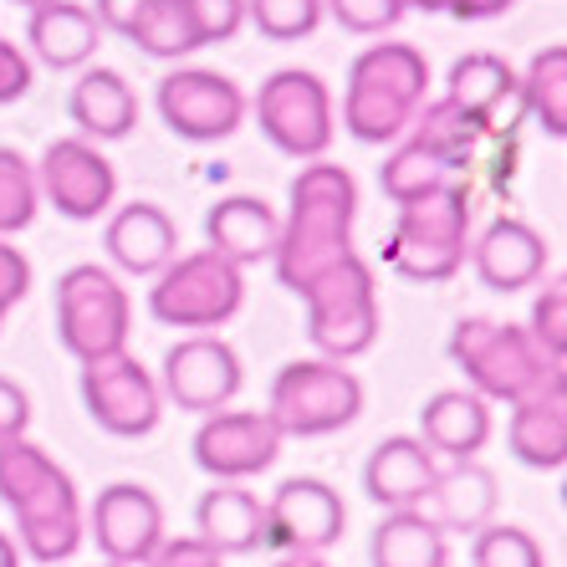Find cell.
I'll return each instance as SVG.
<instances>
[{"label": "cell", "instance_id": "1", "mask_svg": "<svg viewBox=\"0 0 567 567\" xmlns=\"http://www.w3.org/2000/svg\"><path fill=\"white\" fill-rule=\"evenodd\" d=\"M353 220H358V185L343 164L307 158L302 174L287 189V215L277 230L271 271L287 291L302 297L322 271L353 256Z\"/></svg>", "mask_w": 567, "mask_h": 567}, {"label": "cell", "instance_id": "2", "mask_svg": "<svg viewBox=\"0 0 567 567\" xmlns=\"http://www.w3.org/2000/svg\"><path fill=\"white\" fill-rule=\"evenodd\" d=\"M0 502L16 516V542L21 553L41 567H56L82 547V496L72 475L47 455L41 445L0 440Z\"/></svg>", "mask_w": 567, "mask_h": 567}, {"label": "cell", "instance_id": "3", "mask_svg": "<svg viewBox=\"0 0 567 567\" xmlns=\"http://www.w3.org/2000/svg\"><path fill=\"white\" fill-rule=\"evenodd\" d=\"M424 103H430V62H424L420 47L373 41L353 56L343 87V128L358 144H399Z\"/></svg>", "mask_w": 567, "mask_h": 567}, {"label": "cell", "instance_id": "4", "mask_svg": "<svg viewBox=\"0 0 567 567\" xmlns=\"http://www.w3.org/2000/svg\"><path fill=\"white\" fill-rule=\"evenodd\" d=\"M445 353L465 373L471 394H481L486 404H506V410L567 379L563 363L527 328L502 322V317H461Z\"/></svg>", "mask_w": 567, "mask_h": 567}, {"label": "cell", "instance_id": "5", "mask_svg": "<svg viewBox=\"0 0 567 567\" xmlns=\"http://www.w3.org/2000/svg\"><path fill=\"white\" fill-rule=\"evenodd\" d=\"M471 256V185L445 179L430 195L399 205L394 230L383 240V266L404 281L435 287L450 281Z\"/></svg>", "mask_w": 567, "mask_h": 567}, {"label": "cell", "instance_id": "6", "mask_svg": "<svg viewBox=\"0 0 567 567\" xmlns=\"http://www.w3.org/2000/svg\"><path fill=\"white\" fill-rule=\"evenodd\" d=\"M307 302V338L322 358L332 363H353L379 343L383 312H379V281L363 256H343V261L322 271L312 287L302 291Z\"/></svg>", "mask_w": 567, "mask_h": 567}, {"label": "cell", "instance_id": "7", "mask_svg": "<svg viewBox=\"0 0 567 567\" xmlns=\"http://www.w3.org/2000/svg\"><path fill=\"white\" fill-rule=\"evenodd\" d=\"M266 414L281 435H338L363 414V383L348 363H332V358H291L271 379Z\"/></svg>", "mask_w": 567, "mask_h": 567}, {"label": "cell", "instance_id": "8", "mask_svg": "<svg viewBox=\"0 0 567 567\" xmlns=\"http://www.w3.org/2000/svg\"><path fill=\"white\" fill-rule=\"evenodd\" d=\"M56 343L66 353L87 363V358H107L128 348V328H133V302L123 281L97 261L66 266L56 277Z\"/></svg>", "mask_w": 567, "mask_h": 567}, {"label": "cell", "instance_id": "9", "mask_svg": "<svg viewBox=\"0 0 567 567\" xmlns=\"http://www.w3.org/2000/svg\"><path fill=\"white\" fill-rule=\"evenodd\" d=\"M246 302V277L236 261H225L220 251H189L174 256L148 287V317L164 328L185 332H215Z\"/></svg>", "mask_w": 567, "mask_h": 567}, {"label": "cell", "instance_id": "10", "mask_svg": "<svg viewBox=\"0 0 567 567\" xmlns=\"http://www.w3.org/2000/svg\"><path fill=\"white\" fill-rule=\"evenodd\" d=\"M246 113L256 118L261 138L287 158H322L338 133V113H332V93L317 72L302 66H281L261 82V93L246 97Z\"/></svg>", "mask_w": 567, "mask_h": 567}, {"label": "cell", "instance_id": "11", "mask_svg": "<svg viewBox=\"0 0 567 567\" xmlns=\"http://www.w3.org/2000/svg\"><path fill=\"white\" fill-rule=\"evenodd\" d=\"M158 118L185 144H220L246 123V93L236 78L210 66H174L158 78Z\"/></svg>", "mask_w": 567, "mask_h": 567}, {"label": "cell", "instance_id": "12", "mask_svg": "<svg viewBox=\"0 0 567 567\" xmlns=\"http://www.w3.org/2000/svg\"><path fill=\"white\" fill-rule=\"evenodd\" d=\"M82 404H87L97 430H107V435H118V440L148 435L158 424V414H164L158 379L128 353V348L82 363Z\"/></svg>", "mask_w": 567, "mask_h": 567}, {"label": "cell", "instance_id": "13", "mask_svg": "<svg viewBox=\"0 0 567 567\" xmlns=\"http://www.w3.org/2000/svg\"><path fill=\"white\" fill-rule=\"evenodd\" d=\"M37 189L66 220H97L118 199V169L93 138H52L37 158Z\"/></svg>", "mask_w": 567, "mask_h": 567}, {"label": "cell", "instance_id": "14", "mask_svg": "<svg viewBox=\"0 0 567 567\" xmlns=\"http://www.w3.org/2000/svg\"><path fill=\"white\" fill-rule=\"evenodd\" d=\"M240 353L215 332H189L164 353V373H158V394L179 404L189 414H215L230 410V399L240 394Z\"/></svg>", "mask_w": 567, "mask_h": 567}, {"label": "cell", "instance_id": "15", "mask_svg": "<svg viewBox=\"0 0 567 567\" xmlns=\"http://www.w3.org/2000/svg\"><path fill=\"white\" fill-rule=\"evenodd\" d=\"M281 430L266 410H215L195 430V465L210 481H251L281 455Z\"/></svg>", "mask_w": 567, "mask_h": 567}, {"label": "cell", "instance_id": "16", "mask_svg": "<svg viewBox=\"0 0 567 567\" xmlns=\"http://www.w3.org/2000/svg\"><path fill=\"white\" fill-rule=\"evenodd\" d=\"M343 496L317 475H291L266 496V547L277 553H328L343 537Z\"/></svg>", "mask_w": 567, "mask_h": 567}, {"label": "cell", "instance_id": "17", "mask_svg": "<svg viewBox=\"0 0 567 567\" xmlns=\"http://www.w3.org/2000/svg\"><path fill=\"white\" fill-rule=\"evenodd\" d=\"M82 532L97 542V553L118 567H144L164 542V506L148 486L113 481L97 491V502L82 512Z\"/></svg>", "mask_w": 567, "mask_h": 567}, {"label": "cell", "instance_id": "18", "mask_svg": "<svg viewBox=\"0 0 567 567\" xmlns=\"http://www.w3.org/2000/svg\"><path fill=\"white\" fill-rule=\"evenodd\" d=\"M471 266H475V277H481V287L512 297V291L542 281V271H547V240H542L537 225L516 220V215H496L471 240Z\"/></svg>", "mask_w": 567, "mask_h": 567}, {"label": "cell", "instance_id": "19", "mask_svg": "<svg viewBox=\"0 0 567 567\" xmlns=\"http://www.w3.org/2000/svg\"><path fill=\"white\" fill-rule=\"evenodd\" d=\"M103 246H107V261L118 266V271H128V277H158L179 256V230H174L164 205L133 199V205L107 215Z\"/></svg>", "mask_w": 567, "mask_h": 567}, {"label": "cell", "instance_id": "20", "mask_svg": "<svg viewBox=\"0 0 567 567\" xmlns=\"http://www.w3.org/2000/svg\"><path fill=\"white\" fill-rule=\"evenodd\" d=\"M424 516L435 532H475L496 516V475L481 461H450L435 471V481L424 486V496L410 506Z\"/></svg>", "mask_w": 567, "mask_h": 567}, {"label": "cell", "instance_id": "21", "mask_svg": "<svg viewBox=\"0 0 567 567\" xmlns=\"http://www.w3.org/2000/svg\"><path fill=\"white\" fill-rule=\"evenodd\" d=\"M27 41L31 56L52 72H82V66H93L97 47H103V27H97L93 6H82V0H41L27 21Z\"/></svg>", "mask_w": 567, "mask_h": 567}, {"label": "cell", "instance_id": "22", "mask_svg": "<svg viewBox=\"0 0 567 567\" xmlns=\"http://www.w3.org/2000/svg\"><path fill=\"white\" fill-rule=\"evenodd\" d=\"M195 537L210 542L220 557H246L266 547V502L246 481H215L195 506Z\"/></svg>", "mask_w": 567, "mask_h": 567}, {"label": "cell", "instance_id": "23", "mask_svg": "<svg viewBox=\"0 0 567 567\" xmlns=\"http://www.w3.org/2000/svg\"><path fill=\"white\" fill-rule=\"evenodd\" d=\"M66 118L93 144H118L138 123V93L113 66H82V78L66 93Z\"/></svg>", "mask_w": 567, "mask_h": 567}, {"label": "cell", "instance_id": "24", "mask_svg": "<svg viewBox=\"0 0 567 567\" xmlns=\"http://www.w3.org/2000/svg\"><path fill=\"white\" fill-rule=\"evenodd\" d=\"M277 230H281V215L271 210L261 195H225L205 210V240H210V251H220L225 261H236L240 271L256 261H271Z\"/></svg>", "mask_w": 567, "mask_h": 567}, {"label": "cell", "instance_id": "25", "mask_svg": "<svg viewBox=\"0 0 567 567\" xmlns=\"http://www.w3.org/2000/svg\"><path fill=\"white\" fill-rule=\"evenodd\" d=\"M420 440L430 455L445 461H475L491 440V404L471 389H440L420 410Z\"/></svg>", "mask_w": 567, "mask_h": 567}, {"label": "cell", "instance_id": "26", "mask_svg": "<svg viewBox=\"0 0 567 567\" xmlns=\"http://www.w3.org/2000/svg\"><path fill=\"white\" fill-rule=\"evenodd\" d=\"M506 445L532 471H563L567 465V379L522 399V404H512Z\"/></svg>", "mask_w": 567, "mask_h": 567}, {"label": "cell", "instance_id": "27", "mask_svg": "<svg viewBox=\"0 0 567 567\" xmlns=\"http://www.w3.org/2000/svg\"><path fill=\"white\" fill-rule=\"evenodd\" d=\"M435 455L424 450V440L414 435H389L373 445V455L363 461V491L369 502L389 506V512H410L424 496V486L435 481Z\"/></svg>", "mask_w": 567, "mask_h": 567}, {"label": "cell", "instance_id": "28", "mask_svg": "<svg viewBox=\"0 0 567 567\" xmlns=\"http://www.w3.org/2000/svg\"><path fill=\"white\" fill-rule=\"evenodd\" d=\"M491 123H481V118H471V113H461L455 103H445V97H435V103H424L420 113H414V123H410V138L414 148H424L430 158H440L450 174H461V169H471L475 164V154H481V144L491 138Z\"/></svg>", "mask_w": 567, "mask_h": 567}, {"label": "cell", "instance_id": "29", "mask_svg": "<svg viewBox=\"0 0 567 567\" xmlns=\"http://www.w3.org/2000/svg\"><path fill=\"white\" fill-rule=\"evenodd\" d=\"M512 97H516V72L496 52H465L445 78V103H455L461 113L491 123V128H496L502 103H512Z\"/></svg>", "mask_w": 567, "mask_h": 567}, {"label": "cell", "instance_id": "30", "mask_svg": "<svg viewBox=\"0 0 567 567\" xmlns=\"http://www.w3.org/2000/svg\"><path fill=\"white\" fill-rule=\"evenodd\" d=\"M516 97L527 107V118L537 123L547 138H567V47L553 41L527 62V72L516 78Z\"/></svg>", "mask_w": 567, "mask_h": 567}, {"label": "cell", "instance_id": "31", "mask_svg": "<svg viewBox=\"0 0 567 567\" xmlns=\"http://www.w3.org/2000/svg\"><path fill=\"white\" fill-rule=\"evenodd\" d=\"M369 563L373 567H450L445 532H435L414 512H389L373 527Z\"/></svg>", "mask_w": 567, "mask_h": 567}, {"label": "cell", "instance_id": "32", "mask_svg": "<svg viewBox=\"0 0 567 567\" xmlns=\"http://www.w3.org/2000/svg\"><path fill=\"white\" fill-rule=\"evenodd\" d=\"M123 37L154 62H179V56L199 52V37L189 27L185 0H144V11L133 16V27Z\"/></svg>", "mask_w": 567, "mask_h": 567}, {"label": "cell", "instance_id": "33", "mask_svg": "<svg viewBox=\"0 0 567 567\" xmlns=\"http://www.w3.org/2000/svg\"><path fill=\"white\" fill-rule=\"evenodd\" d=\"M445 179H455V174L440 164V158H430L424 148H414L410 138L394 148V154L379 164V189L389 205H410V199L430 195V189H440Z\"/></svg>", "mask_w": 567, "mask_h": 567}, {"label": "cell", "instance_id": "34", "mask_svg": "<svg viewBox=\"0 0 567 567\" xmlns=\"http://www.w3.org/2000/svg\"><path fill=\"white\" fill-rule=\"evenodd\" d=\"M41 210V189H37V164L21 158L16 148H0V236L27 230Z\"/></svg>", "mask_w": 567, "mask_h": 567}, {"label": "cell", "instance_id": "35", "mask_svg": "<svg viewBox=\"0 0 567 567\" xmlns=\"http://www.w3.org/2000/svg\"><path fill=\"white\" fill-rule=\"evenodd\" d=\"M471 567H547V557L527 527L486 522L471 532Z\"/></svg>", "mask_w": 567, "mask_h": 567}, {"label": "cell", "instance_id": "36", "mask_svg": "<svg viewBox=\"0 0 567 567\" xmlns=\"http://www.w3.org/2000/svg\"><path fill=\"white\" fill-rule=\"evenodd\" d=\"M246 21L266 41H302L322 27V0H246Z\"/></svg>", "mask_w": 567, "mask_h": 567}, {"label": "cell", "instance_id": "37", "mask_svg": "<svg viewBox=\"0 0 567 567\" xmlns=\"http://www.w3.org/2000/svg\"><path fill=\"white\" fill-rule=\"evenodd\" d=\"M404 0H322V16H332L353 37H383L404 21Z\"/></svg>", "mask_w": 567, "mask_h": 567}, {"label": "cell", "instance_id": "38", "mask_svg": "<svg viewBox=\"0 0 567 567\" xmlns=\"http://www.w3.org/2000/svg\"><path fill=\"white\" fill-rule=\"evenodd\" d=\"M532 338H537L557 363H567V281L553 277L547 287L537 291V302H532Z\"/></svg>", "mask_w": 567, "mask_h": 567}, {"label": "cell", "instance_id": "39", "mask_svg": "<svg viewBox=\"0 0 567 567\" xmlns=\"http://www.w3.org/2000/svg\"><path fill=\"white\" fill-rule=\"evenodd\" d=\"M189 27H195L199 47H220L236 41V31L246 27V0H185Z\"/></svg>", "mask_w": 567, "mask_h": 567}, {"label": "cell", "instance_id": "40", "mask_svg": "<svg viewBox=\"0 0 567 567\" xmlns=\"http://www.w3.org/2000/svg\"><path fill=\"white\" fill-rule=\"evenodd\" d=\"M37 82V62H31L27 47H16L11 37H0V107L21 103Z\"/></svg>", "mask_w": 567, "mask_h": 567}, {"label": "cell", "instance_id": "41", "mask_svg": "<svg viewBox=\"0 0 567 567\" xmlns=\"http://www.w3.org/2000/svg\"><path fill=\"white\" fill-rule=\"evenodd\" d=\"M144 567H225V557L199 537H174V542H158Z\"/></svg>", "mask_w": 567, "mask_h": 567}, {"label": "cell", "instance_id": "42", "mask_svg": "<svg viewBox=\"0 0 567 567\" xmlns=\"http://www.w3.org/2000/svg\"><path fill=\"white\" fill-rule=\"evenodd\" d=\"M27 291H31V261L16 251L11 240L0 236V307L11 312V307L21 302Z\"/></svg>", "mask_w": 567, "mask_h": 567}, {"label": "cell", "instance_id": "43", "mask_svg": "<svg viewBox=\"0 0 567 567\" xmlns=\"http://www.w3.org/2000/svg\"><path fill=\"white\" fill-rule=\"evenodd\" d=\"M31 424V399L21 383L0 379V440H21Z\"/></svg>", "mask_w": 567, "mask_h": 567}, {"label": "cell", "instance_id": "44", "mask_svg": "<svg viewBox=\"0 0 567 567\" xmlns=\"http://www.w3.org/2000/svg\"><path fill=\"white\" fill-rule=\"evenodd\" d=\"M144 11V0H93V16H97V27L103 31H128L133 27V16Z\"/></svg>", "mask_w": 567, "mask_h": 567}, {"label": "cell", "instance_id": "45", "mask_svg": "<svg viewBox=\"0 0 567 567\" xmlns=\"http://www.w3.org/2000/svg\"><path fill=\"white\" fill-rule=\"evenodd\" d=\"M512 6L516 0H445V16H455V21H496Z\"/></svg>", "mask_w": 567, "mask_h": 567}, {"label": "cell", "instance_id": "46", "mask_svg": "<svg viewBox=\"0 0 567 567\" xmlns=\"http://www.w3.org/2000/svg\"><path fill=\"white\" fill-rule=\"evenodd\" d=\"M277 567H328V563H322V553H281Z\"/></svg>", "mask_w": 567, "mask_h": 567}, {"label": "cell", "instance_id": "47", "mask_svg": "<svg viewBox=\"0 0 567 567\" xmlns=\"http://www.w3.org/2000/svg\"><path fill=\"white\" fill-rule=\"evenodd\" d=\"M0 567H21V553H16V542L0 532Z\"/></svg>", "mask_w": 567, "mask_h": 567}, {"label": "cell", "instance_id": "48", "mask_svg": "<svg viewBox=\"0 0 567 567\" xmlns=\"http://www.w3.org/2000/svg\"><path fill=\"white\" fill-rule=\"evenodd\" d=\"M11 6H27V11H37V6H41V0H11Z\"/></svg>", "mask_w": 567, "mask_h": 567}, {"label": "cell", "instance_id": "49", "mask_svg": "<svg viewBox=\"0 0 567 567\" xmlns=\"http://www.w3.org/2000/svg\"><path fill=\"white\" fill-rule=\"evenodd\" d=\"M0 322H6V307H0Z\"/></svg>", "mask_w": 567, "mask_h": 567}, {"label": "cell", "instance_id": "50", "mask_svg": "<svg viewBox=\"0 0 567 567\" xmlns=\"http://www.w3.org/2000/svg\"><path fill=\"white\" fill-rule=\"evenodd\" d=\"M107 567H118V563H107Z\"/></svg>", "mask_w": 567, "mask_h": 567}]
</instances>
